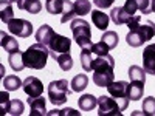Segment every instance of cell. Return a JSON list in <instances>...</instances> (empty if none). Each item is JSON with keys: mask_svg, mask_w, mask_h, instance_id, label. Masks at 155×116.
<instances>
[{"mask_svg": "<svg viewBox=\"0 0 155 116\" xmlns=\"http://www.w3.org/2000/svg\"><path fill=\"white\" fill-rule=\"evenodd\" d=\"M113 70H115V59L110 54L96 56L93 59V84L101 88H107L109 84L113 82Z\"/></svg>", "mask_w": 155, "mask_h": 116, "instance_id": "cell-1", "label": "cell"}, {"mask_svg": "<svg viewBox=\"0 0 155 116\" xmlns=\"http://www.w3.org/2000/svg\"><path fill=\"white\" fill-rule=\"evenodd\" d=\"M56 36V33H54V30L50 27V25H47V23H44L41 28H39L37 31H36V40L39 42V44H44V45H50V42L53 40V37Z\"/></svg>", "mask_w": 155, "mask_h": 116, "instance_id": "cell-13", "label": "cell"}, {"mask_svg": "<svg viewBox=\"0 0 155 116\" xmlns=\"http://www.w3.org/2000/svg\"><path fill=\"white\" fill-rule=\"evenodd\" d=\"M101 40L104 44H107L110 50H113V48H116V45H118L120 37H118V34H116L115 31H106L104 34L101 36Z\"/></svg>", "mask_w": 155, "mask_h": 116, "instance_id": "cell-30", "label": "cell"}, {"mask_svg": "<svg viewBox=\"0 0 155 116\" xmlns=\"http://www.w3.org/2000/svg\"><path fill=\"white\" fill-rule=\"evenodd\" d=\"M50 56V50L44 44H34L28 47L27 51H23V63L27 68L42 70L47 65V59Z\"/></svg>", "mask_w": 155, "mask_h": 116, "instance_id": "cell-2", "label": "cell"}, {"mask_svg": "<svg viewBox=\"0 0 155 116\" xmlns=\"http://www.w3.org/2000/svg\"><path fill=\"white\" fill-rule=\"evenodd\" d=\"M50 116H54V114H79L76 110H73V108H64V110H53V111H50L48 113Z\"/></svg>", "mask_w": 155, "mask_h": 116, "instance_id": "cell-36", "label": "cell"}, {"mask_svg": "<svg viewBox=\"0 0 155 116\" xmlns=\"http://www.w3.org/2000/svg\"><path fill=\"white\" fill-rule=\"evenodd\" d=\"M115 0H93V3L98 6V8H110L113 5Z\"/></svg>", "mask_w": 155, "mask_h": 116, "instance_id": "cell-37", "label": "cell"}, {"mask_svg": "<svg viewBox=\"0 0 155 116\" xmlns=\"http://www.w3.org/2000/svg\"><path fill=\"white\" fill-rule=\"evenodd\" d=\"M0 110H2V113H8V110H9V104H11V101H9V96H8V93L6 92H2V95H0Z\"/></svg>", "mask_w": 155, "mask_h": 116, "instance_id": "cell-35", "label": "cell"}, {"mask_svg": "<svg viewBox=\"0 0 155 116\" xmlns=\"http://www.w3.org/2000/svg\"><path fill=\"white\" fill-rule=\"evenodd\" d=\"M65 2L67 0H47L45 2V9L50 14H64V9H65Z\"/></svg>", "mask_w": 155, "mask_h": 116, "instance_id": "cell-23", "label": "cell"}, {"mask_svg": "<svg viewBox=\"0 0 155 116\" xmlns=\"http://www.w3.org/2000/svg\"><path fill=\"white\" fill-rule=\"evenodd\" d=\"M144 93V82L130 81L129 84V99L130 101H140Z\"/></svg>", "mask_w": 155, "mask_h": 116, "instance_id": "cell-19", "label": "cell"}, {"mask_svg": "<svg viewBox=\"0 0 155 116\" xmlns=\"http://www.w3.org/2000/svg\"><path fill=\"white\" fill-rule=\"evenodd\" d=\"M8 62H9V67L14 71H22L23 68H27V67H25V63H23V53L20 50L14 51V53H9Z\"/></svg>", "mask_w": 155, "mask_h": 116, "instance_id": "cell-20", "label": "cell"}, {"mask_svg": "<svg viewBox=\"0 0 155 116\" xmlns=\"http://www.w3.org/2000/svg\"><path fill=\"white\" fill-rule=\"evenodd\" d=\"M54 60L59 63L61 70H64V71H68V70H71V68H73V59H71L70 53H64V54H59V56H58Z\"/></svg>", "mask_w": 155, "mask_h": 116, "instance_id": "cell-29", "label": "cell"}, {"mask_svg": "<svg viewBox=\"0 0 155 116\" xmlns=\"http://www.w3.org/2000/svg\"><path fill=\"white\" fill-rule=\"evenodd\" d=\"M81 65L84 71H92L93 68V53L90 48H84L81 51Z\"/></svg>", "mask_w": 155, "mask_h": 116, "instance_id": "cell-26", "label": "cell"}, {"mask_svg": "<svg viewBox=\"0 0 155 116\" xmlns=\"http://www.w3.org/2000/svg\"><path fill=\"white\" fill-rule=\"evenodd\" d=\"M134 16H130L129 12L124 9V6H118V8H113L110 12V19L115 25H127L130 22Z\"/></svg>", "mask_w": 155, "mask_h": 116, "instance_id": "cell-15", "label": "cell"}, {"mask_svg": "<svg viewBox=\"0 0 155 116\" xmlns=\"http://www.w3.org/2000/svg\"><path fill=\"white\" fill-rule=\"evenodd\" d=\"M153 36H155V23L152 20H147L143 25L138 23L137 27L129 30V33L126 36V42H127V45L138 48L143 44H146L147 40H150Z\"/></svg>", "mask_w": 155, "mask_h": 116, "instance_id": "cell-3", "label": "cell"}, {"mask_svg": "<svg viewBox=\"0 0 155 116\" xmlns=\"http://www.w3.org/2000/svg\"><path fill=\"white\" fill-rule=\"evenodd\" d=\"M25 110V105H23V102L20 99H12L11 101V104H9V110L8 113L9 114H14V116H20Z\"/></svg>", "mask_w": 155, "mask_h": 116, "instance_id": "cell-33", "label": "cell"}, {"mask_svg": "<svg viewBox=\"0 0 155 116\" xmlns=\"http://www.w3.org/2000/svg\"><path fill=\"white\" fill-rule=\"evenodd\" d=\"M143 114L146 116H153L155 114V98L153 96H147L146 99H143Z\"/></svg>", "mask_w": 155, "mask_h": 116, "instance_id": "cell-32", "label": "cell"}, {"mask_svg": "<svg viewBox=\"0 0 155 116\" xmlns=\"http://www.w3.org/2000/svg\"><path fill=\"white\" fill-rule=\"evenodd\" d=\"M150 9L152 12H155V0H150Z\"/></svg>", "mask_w": 155, "mask_h": 116, "instance_id": "cell-38", "label": "cell"}, {"mask_svg": "<svg viewBox=\"0 0 155 116\" xmlns=\"http://www.w3.org/2000/svg\"><path fill=\"white\" fill-rule=\"evenodd\" d=\"M92 22H93V25L98 30L106 31L107 27H109L110 17L106 14V12H102L101 9H93V12H92Z\"/></svg>", "mask_w": 155, "mask_h": 116, "instance_id": "cell-16", "label": "cell"}, {"mask_svg": "<svg viewBox=\"0 0 155 116\" xmlns=\"http://www.w3.org/2000/svg\"><path fill=\"white\" fill-rule=\"evenodd\" d=\"M73 90L68 88L67 79H59V81H51L48 84V99L53 105H62L65 104L68 96L71 95Z\"/></svg>", "mask_w": 155, "mask_h": 116, "instance_id": "cell-5", "label": "cell"}, {"mask_svg": "<svg viewBox=\"0 0 155 116\" xmlns=\"http://www.w3.org/2000/svg\"><path fill=\"white\" fill-rule=\"evenodd\" d=\"M0 45H2V48L6 51V53H14V51H19V42L16 40L12 36L6 34L5 31L0 33Z\"/></svg>", "mask_w": 155, "mask_h": 116, "instance_id": "cell-17", "label": "cell"}, {"mask_svg": "<svg viewBox=\"0 0 155 116\" xmlns=\"http://www.w3.org/2000/svg\"><path fill=\"white\" fill-rule=\"evenodd\" d=\"M74 3V12L76 16H85L88 12H92V3L88 2V0H76Z\"/></svg>", "mask_w": 155, "mask_h": 116, "instance_id": "cell-28", "label": "cell"}, {"mask_svg": "<svg viewBox=\"0 0 155 116\" xmlns=\"http://www.w3.org/2000/svg\"><path fill=\"white\" fill-rule=\"evenodd\" d=\"M0 19H2L3 23H9L14 19V12H12L9 0H2L0 2Z\"/></svg>", "mask_w": 155, "mask_h": 116, "instance_id": "cell-24", "label": "cell"}, {"mask_svg": "<svg viewBox=\"0 0 155 116\" xmlns=\"http://www.w3.org/2000/svg\"><path fill=\"white\" fill-rule=\"evenodd\" d=\"M23 92L27 93L28 98H37L42 96L44 93V84L41 82V79H37L34 76H28L23 81Z\"/></svg>", "mask_w": 155, "mask_h": 116, "instance_id": "cell-9", "label": "cell"}, {"mask_svg": "<svg viewBox=\"0 0 155 116\" xmlns=\"http://www.w3.org/2000/svg\"><path fill=\"white\" fill-rule=\"evenodd\" d=\"M143 68L147 74L155 76V44H150L143 51Z\"/></svg>", "mask_w": 155, "mask_h": 116, "instance_id": "cell-11", "label": "cell"}, {"mask_svg": "<svg viewBox=\"0 0 155 116\" xmlns=\"http://www.w3.org/2000/svg\"><path fill=\"white\" fill-rule=\"evenodd\" d=\"M50 48V56L56 59L59 54H64V53H70V48H71V40L65 36H61V34H56L53 37V40L50 42L48 45Z\"/></svg>", "mask_w": 155, "mask_h": 116, "instance_id": "cell-8", "label": "cell"}, {"mask_svg": "<svg viewBox=\"0 0 155 116\" xmlns=\"http://www.w3.org/2000/svg\"><path fill=\"white\" fill-rule=\"evenodd\" d=\"M90 50H92V53H93L95 56H104V54H109V51H110L109 45H107V44H104L102 40H99V42L93 44Z\"/></svg>", "mask_w": 155, "mask_h": 116, "instance_id": "cell-34", "label": "cell"}, {"mask_svg": "<svg viewBox=\"0 0 155 116\" xmlns=\"http://www.w3.org/2000/svg\"><path fill=\"white\" fill-rule=\"evenodd\" d=\"M87 85H88V76L87 74H76L70 82V87H71V90L74 93L84 92V90L87 88Z\"/></svg>", "mask_w": 155, "mask_h": 116, "instance_id": "cell-21", "label": "cell"}, {"mask_svg": "<svg viewBox=\"0 0 155 116\" xmlns=\"http://www.w3.org/2000/svg\"><path fill=\"white\" fill-rule=\"evenodd\" d=\"M8 25V31L16 36V37H22V39H27L31 36L33 33V23L25 20V19H12Z\"/></svg>", "mask_w": 155, "mask_h": 116, "instance_id": "cell-7", "label": "cell"}, {"mask_svg": "<svg viewBox=\"0 0 155 116\" xmlns=\"http://www.w3.org/2000/svg\"><path fill=\"white\" fill-rule=\"evenodd\" d=\"M129 77H130V81L146 82V70L138 65H130V68H129Z\"/></svg>", "mask_w": 155, "mask_h": 116, "instance_id": "cell-27", "label": "cell"}, {"mask_svg": "<svg viewBox=\"0 0 155 116\" xmlns=\"http://www.w3.org/2000/svg\"><path fill=\"white\" fill-rule=\"evenodd\" d=\"M3 87L6 92H16V90H19V87H23V82L19 79V76L9 74L3 79Z\"/></svg>", "mask_w": 155, "mask_h": 116, "instance_id": "cell-25", "label": "cell"}, {"mask_svg": "<svg viewBox=\"0 0 155 116\" xmlns=\"http://www.w3.org/2000/svg\"><path fill=\"white\" fill-rule=\"evenodd\" d=\"M78 105L82 111H92L96 105H98V99L93 95H82L78 101Z\"/></svg>", "mask_w": 155, "mask_h": 116, "instance_id": "cell-22", "label": "cell"}, {"mask_svg": "<svg viewBox=\"0 0 155 116\" xmlns=\"http://www.w3.org/2000/svg\"><path fill=\"white\" fill-rule=\"evenodd\" d=\"M98 114L99 116H120L123 113L120 104L116 102V99L112 96H106V95H102L98 98Z\"/></svg>", "mask_w": 155, "mask_h": 116, "instance_id": "cell-6", "label": "cell"}, {"mask_svg": "<svg viewBox=\"0 0 155 116\" xmlns=\"http://www.w3.org/2000/svg\"><path fill=\"white\" fill-rule=\"evenodd\" d=\"M74 16H76V12H74V3L70 2V0H67V2H65V9H64V14L61 17V23H67L68 20H73Z\"/></svg>", "mask_w": 155, "mask_h": 116, "instance_id": "cell-31", "label": "cell"}, {"mask_svg": "<svg viewBox=\"0 0 155 116\" xmlns=\"http://www.w3.org/2000/svg\"><path fill=\"white\" fill-rule=\"evenodd\" d=\"M124 9L130 16H135L137 12H143V14H150V0H126Z\"/></svg>", "mask_w": 155, "mask_h": 116, "instance_id": "cell-10", "label": "cell"}, {"mask_svg": "<svg viewBox=\"0 0 155 116\" xmlns=\"http://www.w3.org/2000/svg\"><path fill=\"white\" fill-rule=\"evenodd\" d=\"M30 104V116H44L47 114V108H45V99L42 96L37 98H30L28 99Z\"/></svg>", "mask_w": 155, "mask_h": 116, "instance_id": "cell-14", "label": "cell"}, {"mask_svg": "<svg viewBox=\"0 0 155 116\" xmlns=\"http://www.w3.org/2000/svg\"><path fill=\"white\" fill-rule=\"evenodd\" d=\"M70 30L73 33L74 42L81 47V50L92 48V30H90L88 22H85L84 19H74L71 20Z\"/></svg>", "mask_w": 155, "mask_h": 116, "instance_id": "cell-4", "label": "cell"}, {"mask_svg": "<svg viewBox=\"0 0 155 116\" xmlns=\"http://www.w3.org/2000/svg\"><path fill=\"white\" fill-rule=\"evenodd\" d=\"M9 2H11V3H12V2H17V0H9Z\"/></svg>", "mask_w": 155, "mask_h": 116, "instance_id": "cell-39", "label": "cell"}, {"mask_svg": "<svg viewBox=\"0 0 155 116\" xmlns=\"http://www.w3.org/2000/svg\"><path fill=\"white\" fill-rule=\"evenodd\" d=\"M17 6L22 11H27L30 14H37L42 9V3L39 0H17Z\"/></svg>", "mask_w": 155, "mask_h": 116, "instance_id": "cell-18", "label": "cell"}, {"mask_svg": "<svg viewBox=\"0 0 155 116\" xmlns=\"http://www.w3.org/2000/svg\"><path fill=\"white\" fill-rule=\"evenodd\" d=\"M107 92L115 99H124V98L129 99V82H126V81L112 82L107 85Z\"/></svg>", "mask_w": 155, "mask_h": 116, "instance_id": "cell-12", "label": "cell"}]
</instances>
